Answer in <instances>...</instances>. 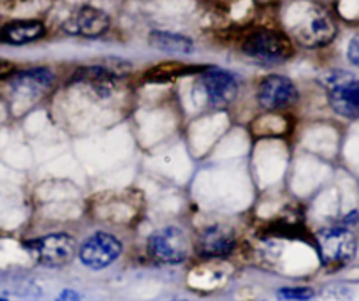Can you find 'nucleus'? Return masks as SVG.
I'll return each instance as SVG.
<instances>
[{"label": "nucleus", "instance_id": "f257e3e1", "mask_svg": "<svg viewBox=\"0 0 359 301\" xmlns=\"http://www.w3.org/2000/svg\"><path fill=\"white\" fill-rule=\"evenodd\" d=\"M287 36L305 48H323L337 36L331 13L312 0H292L282 11Z\"/></svg>", "mask_w": 359, "mask_h": 301}, {"label": "nucleus", "instance_id": "f03ea898", "mask_svg": "<svg viewBox=\"0 0 359 301\" xmlns=\"http://www.w3.org/2000/svg\"><path fill=\"white\" fill-rule=\"evenodd\" d=\"M241 50L261 64H280L294 55L291 37L278 30L261 29L245 37Z\"/></svg>", "mask_w": 359, "mask_h": 301}, {"label": "nucleus", "instance_id": "7ed1b4c3", "mask_svg": "<svg viewBox=\"0 0 359 301\" xmlns=\"http://www.w3.org/2000/svg\"><path fill=\"white\" fill-rule=\"evenodd\" d=\"M319 257L327 268H341L354 259L358 252L355 236L345 227H326L316 238Z\"/></svg>", "mask_w": 359, "mask_h": 301}, {"label": "nucleus", "instance_id": "20e7f679", "mask_svg": "<svg viewBox=\"0 0 359 301\" xmlns=\"http://www.w3.org/2000/svg\"><path fill=\"white\" fill-rule=\"evenodd\" d=\"M327 99L337 115L344 119L359 116V79L348 72H331L326 78Z\"/></svg>", "mask_w": 359, "mask_h": 301}, {"label": "nucleus", "instance_id": "39448f33", "mask_svg": "<svg viewBox=\"0 0 359 301\" xmlns=\"http://www.w3.org/2000/svg\"><path fill=\"white\" fill-rule=\"evenodd\" d=\"M25 247L32 254V257H36V261L50 268L69 265L76 254L74 240L69 234L62 233L36 238L32 241H27Z\"/></svg>", "mask_w": 359, "mask_h": 301}, {"label": "nucleus", "instance_id": "423d86ee", "mask_svg": "<svg viewBox=\"0 0 359 301\" xmlns=\"http://www.w3.org/2000/svg\"><path fill=\"white\" fill-rule=\"evenodd\" d=\"M189 238L180 227L168 226L155 231L148 238V250L155 259L168 265L184 262L189 255Z\"/></svg>", "mask_w": 359, "mask_h": 301}, {"label": "nucleus", "instance_id": "0eeeda50", "mask_svg": "<svg viewBox=\"0 0 359 301\" xmlns=\"http://www.w3.org/2000/svg\"><path fill=\"white\" fill-rule=\"evenodd\" d=\"M298 86L285 76L271 74L259 83L257 102L262 109L278 112V109L291 108L298 102Z\"/></svg>", "mask_w": 359, "mask_h": 301}, {"label": "nucleus", "instance_id": "6e6552de", "mask_svg": "<svg viewBox=\"0 0 359 301\" xmlns=\"http://www.w3.org/2000/svg\"><path fill=\"white\" fill-rule=\"evenodd\" d=\"M203 93H205L208 106L217 109L227 108L233 105V100L238 97V79L233 72L224 69H208L201 74L199 79Z\"/></svg>", "mask_w": 359, "mask_h": 301}, {"label": "nucleus", "instance_id": "1a4fd4ad", "mask_svg": "<svg viewBox=\"0 0 359 301\" xmlns=\"http://www.w3.org/2000/svg\"><path fill=\"white\" fill-rule=\"evenodd\" d=\"M122 254V243L118 238L108 233H95L85 240L79 250V259L90 269L108 268Z\"/></svg>", "mask_w": 359, "mask_h": 301}, {"label": "nucleus", "instance_id": "9d476101", "mask_svg": "<svg viewBox=\"0 0 359 301\" xmlns=\"http://www.w3.org/2000/svg\"><path fill=\"white\" fill-rule=\"evenodd\" d=\"M111 25V20L104 11L95 8H81L67 18L64 23V32L69 36L81 37H99L106 32Z\"/></svg>", "mask_w": 359, "mask_h": 301}, {"label": "nucleus", "instance_id": "9b49d317", "mask_svg": "<svg viewBox=\"0 0 359 301\" xmlns=\"http://www.w3.org/2000/svg\"><path fill=\"white\" fill-rule=\"evenodd\" d=\"M236 238L229 227H206L198 238V252L203 257H226L234 250Z\"/></svg>", "mask_w": 359, "mask_h": 301}, {"label": "nucleus", "instance_id": "f8f14e48", "mask_svg": "<svg viewBox=\"0 0 359 301\" xmlns=\"http://www.w3.org/2000/svg\"><path fill=\"white\" fill-rule=\"evenodd\" d=\"M55 83V74L46 67L27 69V71L16 72L11 79V88L15 93L25 97H36L46 92Z\"/></svg>", "mask_w": 359, "mask_h": 301}, {"label": "nucleus", "instance_id": "ddd939ff", "mask_svg": "<svg viewBox=\"0 0 359 301\" xmlns=\"http://www.w3.org/2000/svg\"><path fill=\"white\" fill-rule=\"evenodd\" d=\"M72 81L94 90L99 97H109L116 88V76L102 65H90L76 71Z\"/></svg>", "mask_w": 359, "mask_h": 301}, {"label": "nucleus", "instance_id": "4468645a", "mask_svg": "<svg viewBox=\"0 0 359 301\" xmlns=\"http://www.w3.org/2000/svg\"><path fill=\"white\" fill-rule=\"evenodd\" d=\"M46 34L43 22L39 20H18L11 22L0 30V39L8 44L22 46V44L34 43Z\"/></svg>", "mask_w": 359, "mask_h": 301}, {"label": "nucleus", "instance_id": "2eb2a0df", "mask_svg": "<svg viewBox=\"0 0 359 301\" xmlns=\"http://www.w3.org/2000/svg\"><path fill=\"white\" fill-rule=\"evenodd\" d=\"M150 44L157 50L168 51V53L187 55L194 51V43L189 37L172 32H162V30H155L150 34Z\"/></svg>", "mask_w": 359, "mask_h": 301}, {"label": "nucleus", "instance_id": "dca6fc26", "mask_svg": "<svg viewBox=\"0 0 359 301\" xmlns=\"http://www.w3.org/2000/svg\"><path fill=\"white\" fill-rule=\"evenodd\" d=\"M252 129H254V133L261 131L262 136H278L289 129V122L282 115H262L255 120Z\"/></svg>", "mask_w": 359, "mask_h": 301}, {"label": "nucleus", "instance_id": "f3484780", "mask_svg": "<svg viewBox=\"0 0 359 301\" xmlns=\"http://www.w3.org/2000/svg\"><path fill=\"white\" fill-rule=\"evenodd\" d=\"M185 71V65L182 64H171V65H158L154 71L148 72V79L150 81H169L171 78L176 76H182V72Z\"/></svg>", "mask_w": 359, "mask_h": 301}, {"label": "nucleus", "instance_id": "a211bd4d", "mask_svg": "<svg viewBox=\"0 0 359 301\" xmlns=\"http://www.w3.org/2000/svg\"><path fill=\"white\" fill-rule=\"evenodd\" d=\"M313 289L310 287H284L278 290V296L287 301H309L313 297Z\"/></svg>", "mask_w": 359, "mask_h": 301}, {"label": "nucleus", "instance_id": "6ab92c4d", "mask_svg": "<svg viewBox=\"0 0 359 301\" xmlns=\"http://www.w3.org/2000/svg\"><path fill=\"white\" fill-rule=\"evenodd\" d=\"M347 57L348 60H351V64H354L355 67H359V32L355 34V36L351 39V43H348Z\"/></svg>", "mask_w": 359, "mask_h": 301}, {"label": "nucleus", "instance_id": "aec40b11", "mask_svg": "<svg viewBox=\"0 0 359 301\" xmlns=\"http://www.w3.org/2000/svg\"><path fill=\"white\" fill-rule=\"evenodd\" d=\"M58 301H81V296H79L76 290L65 289V290H62L60 296H58Z\"/></svg>", "mask_w": 359, "mask_h": 301}, {"label": "nucleus", "instance_id": "412c9836", "mask_svg": "<svg viewBox=\"0 0 359 301\" xmlns=\"http://www.w3.org/2000/svg\"><path fill=\"white\" fill-rule=\"evenodd\" d=\"M13 69H15V65H13L11 62H8V60H0V78H2V76L11 74Z\"/></svg>", "mask_w": 359, "mask_h": 301}, {"label": "nucleus", "instance_id": "4be33fe9", "mask_svg": "<svg viewBox=\"0 0 359 301\" xmlns=\"http://www.w3.org/2000/svg\"><path fill=\"white\" fill-rule=\"evenodd\" d=\"M0 301H8V300H6V297H0Z\"/></svg>", "mask_w": 359, "mask_h": 301}]
</instances>
